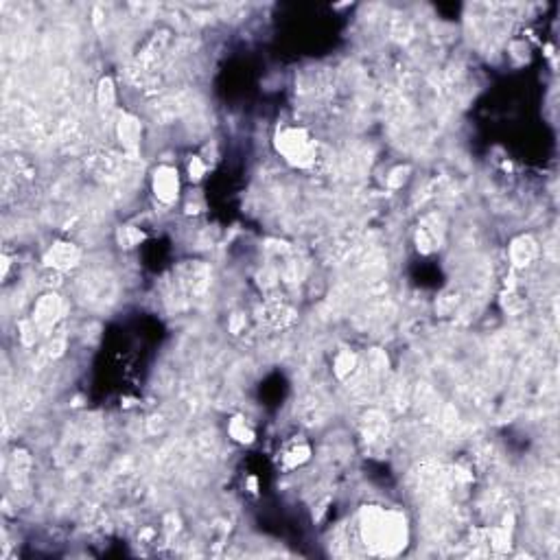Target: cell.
<instances>
[{
  "mask_svg": "<svg viewBox=\"0 0 560 560\" xmlns=\"http://www.w3.org/2000/svg\"><path fill=\"white\" fill-rule=\"evenodd\" d=\"M361 530L366 543L381 550H396L405 545V521L396 512L368 508L361 514Z\"/></svg>",
  "mask_w": 560,
  "mask_h": 560,
  "instance_id": "cell-1",
  "label": "cell"
},
{
  "mask_svg": "<svg viewBox=\"0 0 560 560\" xmlns=\"http://www.w3.org/2000/svg\"><path fill=\"white\" fill-rule=\"evenodd\" d=\"M278 149L296 164H307L311 160V144L302 129H287L280 133Z\"/></svg>",
  "mask_w": 560,
  "mask_h": 560,
  "instance_id": "cell-2",
  "label": "cell"
},
{
  "mask_svg": "<svg viewBox=\"0 0 560 560\" xmlns=\"http://www.w3.org/2000/svg\"><path fill=\"white\" fill-rule=\"evenodd\" d=\"M177 190H180V180H177V171L173 166H158L153 173V193L164 204H171L177 197Z\"/></svg>",
  "mask_w": 560,
  "mask_h": 560,
  "instance_id": "cell-3",
  "label": "cell"
},
{
  "mask_svg": "<svg viewBox=\"0 0 560 560\" xmlns=\"http://www.w3.org/2000/svg\"><path fill=\"white\" fill-rule=\"evenodd\" d=\"M60 316H62V300L55 294L42 296L36 305V311H33V320H36L40 327H49V324H53Z\"/></svg>",
  "mask_w": 560,
  "mask_h": 560,
  "instance_id": "cell-4",
  "label": "cell"
},
{
  "mask_svg": "<svg viewBox=\"0 0 560 560\" xmlns=\"http://www.w3.org/2000/svg\"><path fill=\"white\" fill-rule=\"evenodd\" d=\"M77 261H79V250L73 248L68 243H58L53 245V250L47 254V263L55 270H68Z\"/></svg>",
  "mask_w": 560,
  "mask_h": 560,
  "instance_id": "cell-5",
  "label": "cell"
},
{
  "mask_svg": "<svg viewBox=\"0 0 560 560\" xmlns=\"http://www.w3.org/2000/svg\"><path fill=\"white\" fill-rule=\"evenodd\" d=\"M536 256V243L530 237H519L510 245V259L517 267L530 265V261Z\"/></svg>",
  "mask_w": 560,
  "mask_h": 560,
  "instance_id": "cell-6",
  "label": "cell"
},
{
  "mask_svg": "<svg viewBox=\"0 0 560 560\" xmlns=\"http://www.w3.org/2000/svg\"><path fill=\"white\" fill-rule=\"evenodd\" d=\"M118 136L127 149H136L140 140V123L131 116H120L118 120Z\"/></svg>",
  "mask_w": 560,
  "mask_h": 560,
  "instance_id": "cell-7",
  "label": "cell"
},
{
  "mask_svg": "<svg viewBox=\"0 0 560 560\" xmlns=\"http://www.w3.org/2000/svg\"><path fill=\"white\" fill-rule=\"evenodd\" d=\"M228 431H230L232 438H234V440H239V442H252V440H254V433H252V429L248 427V424H245L243 418H234V420L230 422Z\"/></svg>",
  "mask_w": 560,
  "mask_h": 560,
  "instance_id": "cell-8",
  "label": "cell"
},
{
  "mask_svg": "<svg viewBox=\"0 0 560 560\" xmlns=\"http://www.w3.org/2000/svg\"><path fill=\"white\" fill-rule=\"evenodd\" d=\"M355 364H357V359H355V355L353 353H340L338 355V359H335V374H338L340 379H344V377H348L353 370H355Z\"/></svg>",
  "mask_w": 560,
  "mask_h": 560,
  "instance_id": "cell-9",
  "label": "cell"
},
{
  "mask_svg": "<svg viewBox=\"0 0 560 560\" xmlns=\"http://www.w3.org/2000/svg\"><path fill=\"white\" fill-rule=\"evenodd\" d=\"M99 103L103 107H110L114 103V86H112L110 79H103L99 86Z\"/></svg>",
  "mask_w": 560,
  "mask_h": 560,
  "instance_id": "cell-10",
  "label": "cell"
},
{
  "mask_svg": "<svg viewBox=\"0 0 560 560\" xmlns=\"http://www.w3.org/2000/svg\"><path fill=\"white\" fill-rule=\"evenodd\" d=\"M144 239V234L136 228H131V226H125L120 230V243L123 245H127V248H131V245H136Z\"/></svg>",
  "mask_w": 560,
  "mask_h": 560,
  "instance_id": "cell-11",
  "label": "cell"
},
{
  "mask_svg": "<svg viewBox=\"0 0 560 560\" xmlns=\"http://www.w3.org/2000/svg\"><path fill=\"white\" fill-rule=\"evenodd\" d=\"M305 460H309V449H307V446H300V449H296V451H291V453H289L287 464H289V466H296V464H302Z\"/></svg>",
  "mask_w": 560,
  "mask_h": 560,
  "instance_id": "cell-12",
  "label": "cell"
},
{
  "mask_svg": "<svg viewBox=\"0 0 560 560\" xmlns=\"http://www.w3.org/2000/svg\"><path fill=\"white\" fill-rule=\"evenodd\" d=\"M188 173H190V177H195V180H199V177L204 175V164H201L199 158H193V160H190V164H188Z\"/></svg>",
  "mask_w": 560,
  "mask_h": 560,
  "instance_id": "cell-13",
  "label": "cell"
}]
</instances>
